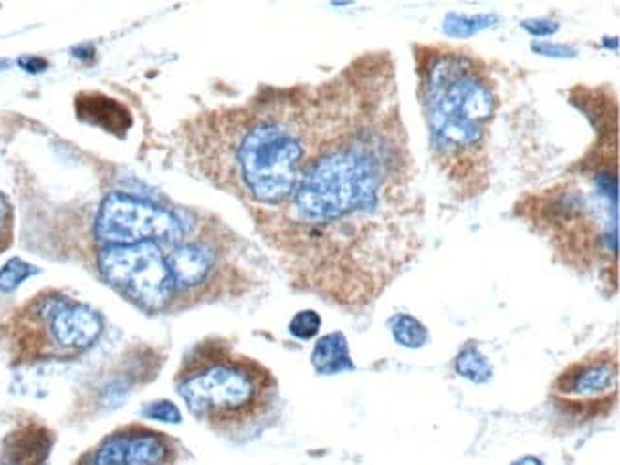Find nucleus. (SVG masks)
I'll list each match as a JSON object with an SVG mask.
<instances>
[{
  "mask_svg": "<svg viewBox=\"0 0 620 465\" xmlns=\"http://www.w3.org/2000/svg\"><path fill=\"white\" fill-rule=\"evenodd\" d=\"M422 222L394 59L365 54L317 88L302 174L256 223L296 284L352 311L373 305L418 256Z\"/></svg>",
  "mask_w": 620,
  "mask_h": 465,
  "instance_id": "f257e3e1",
  "label": "nucleus"
},
{
  "mask_svg": "<svg viewBox=\"0 0 620 465\" xmlns=\"http://www.w3.org/2000/svg\"><path fill=\"white\" fill-rule=\"evenodd\" d=\"M315 129L317 90H273L191 120L184 151L201 178L258 212L289 201Z\"/></svg>",
  "mask_w": 620,
  "mask_h": 465,
  "instance_id": "f03ea898",
  "label": "nucleus"
},
{
  "mask_svg": "<svg viewBox=\"0 0 620 465\" xmlns=\"http://www.w3.org/2000/svg\"><path fill=\"white\" fill-rule=\"evenodd\" d=\"M418 99L441 172L466 197L489 183V136L499 109L497 82L476 54L447 45L416 46Z\"/></svg>",
  "mask_w": 620,
  "mask_h": 465,
  "instance_id": "7ed1b4c3",
  "label": "nucleus"
},
{
  "mask_svg": "<svg viewBox=\"0 0 620 465\" xmlns=\"http://www.w3.org/2000/svg\"><path fill=\"white\" fill-rule=\"evenodd\" d=\"M176 389L201 424L235 442L262 435L281 412L273 372L224 340H205L184 356Z\"/></svg>",
  "mask_w": 620,
  "mask_h": 465,
  "instance_id": "20e7f679",
  "label": "nucleus"
},
{
  "mask_svg": "<svg viewBox=\"0 0 620 465\" xmlns=\"http://www.w3.org/2000/svg\"><path fill=\"white\" fill-rule=\"evenodd\" d=\"M176 309L239 295L254 283L247 244L216 220H187L182 237L163 244Z\"/></svg>",
  "mask_w": 620,
  "mask_h": 465,
  "instance_id": "39448f33",
  "label": "nucleus"
},
{
  "mask_svg": "<svg viewBox=\"0 0 620 465\" xmlns=\"http://www.w3.org/2000/svg\"><path fill=\"white\" fill-rule=\"evenodd\" d=\"M103 332L96 309L71 295L37 294L10 321L8 336L16 363L73 361L87 353Z\"/></svg>",
  "mask_w": 620,
  "mask_h": 465,
  "instance_id": "423d86ee",
  "label": "nucleus"
},
{
  "mask_svg": "<svg viewBox=\"0 0 620 465\" xmlns=\"http://www.w3.org/2000/svg\"><path fill=\"white\" fill-rule=\"evenodd\" d=\"M98 267L103 281L142 311L176 309L174 283L159 243L103 246L98 253Z\"/></svg>",
  "mask_w": 620,
  "mask_h": 465,
  "instance_id": "0eeeda50",
  "label": "nucleus"
},
{
  "mask_svg": "<svg viewBox=\"0 0 620 465\" xmlns=\"http://www.w3.org/2000/svg\"><path fill=\"white\" fill-rule=\"evenodd\" d=\"M550 400L563 416L576 421L609 416L618 400L616 349L594 351L571 363L553 379Z\"/></svg>",
  "mask_w": 620,
  "mask_h": 465,
  "instance_id": "6e6552de",
  "label": "nucleus"
},
{
  "mask_svg": "<svg viewBox=\"0 0 620 465\" xmlns=\"http://www.w3.org/2000/svg\"><path fill=\"white\" fill-rule=\"evenodd\" d=\"M187 220L174 210L124 193L107 197L96 218V237L105 246L155 241L161 246L182 237Z\"/></svg>",
  "mask_w": 620,
  "mask_h": 465,
  "instance_id": "1a4fd4ad",
  "label": "nucleus"
},
{
  "mask_svg": "<svg viewBox=\"0 0 620 465\" xmlns=\"http://www.w3.org/2000/svg\"><path fill=\"white\" fill-rule=\"evenodd\" d=\"M126 465H174L180 458L178 440L168 433L140 424L124 428Z\"/></svg>",
  "mask_w": 620,
  "mask_h": 465,
  "instance_id": "9d476101",
  "label": "nucleus"
},
{
  "mask_svg": "<svg viewBox=\"0 0 620 465\" xmlns=\"http://www.w3.org/2000/svg\"><path fill=\"white\" fill-rule=\"evenodd\" d=\"M311 363L319 374H338L344 370H353L348 340L344 334L334 332L321 337L313 347Z\"/></svg>",
  "mask_w": 620,
  "mask_h": 465,
  "instance_id": "9b49d317",
  "label": "nucleus"
},
{
  "mask_svg": "<svg viewBox=\"0 0 620 465\" xmlns=\"http://www.w3.org/2000/svg\"><path fill=\"white\" fill-rule=\"evenodd\" d=\"M124 428L107 435L94 449L82 454L75 465H126Z\"/></svg>",
  "mask_w": 620,
  "mask_h": 465,
  "instance_id": "f8f14e48",
  "label": "nucleus"
},
{
  "mask_svg": "<svg viewBox=\"0 0 620 465\" xmlns=\"http://www.w3.org/2000/svg\"><path fill=\"white\" fill-rule=\"evenodd\" d=\"M390 326H392V334L395 337V342L401 344L403 347L416 349L427 342L426 326L411 315H395Z\"/></svg>",
  "mask_w": 620,
  "mask_h": 465,
  "instance_id": "ddd939ff",
  "label": "nucleus"
},
{
  "mask_svg": "<svg viewBox=\"0 0 620 465\" xmlns=\"http://www.w3.org/2000/svg\"><path fill=\"white\" fill-rule=\"evenodd\" d=\"M457 372L476 384H483L490 377L493 368H490L487 356H483L478 347L468 346L457 356Z\"/></svg>",
  "mask_w": 620,
  "mask_h": 465,
  "instance_id": "4468645a",
  "label": "nucleus"
},
{
  "mask_svg": "<svg viewBox=\"0 0 620 465\" xmlns=\"http://www.w3.org/2000/svg\"><path fill=\"white\" fill-rule=\"evenodd\" d=\"M493 16H457L451 14L445 19V33L448 36H469L474 35L489 26H493L490 21H493Z\"/></svg>",
  "mask_w": 620,
  "mask_h": 465,
  "instance_id": "2eb2a0df",
  "label": "nucleus"
},
{
  "mask_svg": "<svg viewBox=\"0 0 620 465\" xmlns=\"http://www.w3.org/2000/svg\"><path fill=\"white\" fill-rule=\"evenodd\" d=\"M37 269L21 260H10L3 269H0V292H12L16 290L31 274H35Z\"/></svg>",
  "mask_w": 620,
  "mask_h": 465,
  "instance_id": "dca6fc26",
  "label": "nucleus"
},
{
  "mask_svg": "<svg viewBox=\"0 0 620 465\" xmlns=\"http://www.w3.org/2000/svg\"><path fill=\"white\" fill-rule=\"evenodd\" d=\"M321 328V316L308 309V311H300L289 325V330L294 337L298 340H311V337L319 332Z\"/></svg>",
  "mask_w": 620,
  "mask_h": 465,
  "instance_id": "f3484780",
  "label": "nucleus"
},
{
  "mask_svg": "<svg viewBox=\"0 0 620 465\" xmlns=\"http://www.w3.org/2000/svg\"><path fill=\"white\" fill-rule=\"evenodd\" d=\"M12 235H14L12 204L8 202L5 193L0 191V252H5L12 244Z\"/></svg>",
  "mask_w": 620,
  "mask_h": 465,
  "instance_id": "a211bd4d",
  "label": "nucleus"
},
{
  "mask_svg": "<svg viewBox=\"0 0 620 465\" xmlns=\"http://www.w3.org/2000/svg\"><path fill=\"white\" fill-rule=\"evenodd\" d=\"M143 416L152 418V419H159V421H168V424H178L180 421V410L174 403H170V400H159V403L149 405L143 410Z\"/></svg>",
  "mask_w": 620,
  "mask_h": 465,
  "instance_id": "6ab92c4d",
  "label": "nucleus"
},
{
  "mask_svg": "<svg viewBox=\"0 0 620 465\" xmlns=\"http://www.w3.org/2000/svg\"><path fill=\"white\" fill-rule=\"evenodd\" d=\"M523 29L534 36H546L558 31V24H553V21H525Z\"/></svg>",
  "mask_w": 620,
  "mask_h": 465,
  "instance_id": "aec40b11",
  "label": "nucleus"
},
{
  "mask_svg": "<svg viewBox=\"0 0 620 465\" xmlns=\"http://www.w3.org/2000/svg\"><path fill=\"white\" fill-rule=\"evenodd\" d=\"M532 48H537L539 52L546 54V52H552V56H569L567 52H571L567 46H550L548 42L546 45H532ZM573 54V52H571Z\"/></svg>",
  "mask_w": 620,
  "mask_h": 465,
  "instance_id": "412c9836",
  "label": "nucleus"
}]
</instances>
